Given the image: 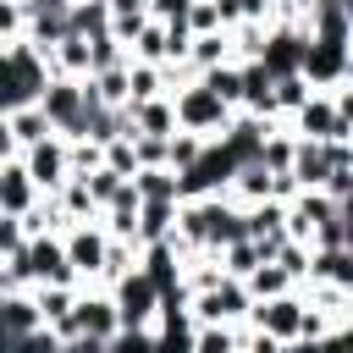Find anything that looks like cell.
I'll list each match as a JSON object with an SVG mask.
<instances>
[{
    "instance_id": "cell-1",
    "label": "cell",
    "mask_w": 353,
    "mask_h": 353,
    "mask_svg": "<svg viewBox=\"0 0 353 353\" xmlns=\"http://www.w3.org/2000/svg\"><path fill=\"white\" fill-rule=\"evenodd\" d=\"M6 110H28L33 99H44V55H33V44H11L6 50Z\"/></svg>"
},
{
    "instance_id": "cell-2",
    "label": "cell",
    "mask_w": 353,
    "mask_h": 353,
    "mask_svg": "<svg viewBox=\"0 0 353 353\" xmlns=\"http://www.w3.org/2000/svg\"><path fill=\"white\" fill-rule=\"evenodd\" d=\"M149 298H154V281H149V276H132V281L121 287V325H143Z\"/></svg>"
},
{
    "instance_id": "cell-3",
    "label": "cell",
    "mask_w": 353,
    "mask_h": 353,
    "mask_svg": "<svg viewBox=\"0 0 353 353\" xmlns=\"http://www.w3.org/2000/svg\"><path fill=\"white\" fill-rule=\"evenodd\" d=\"M221 105H226L221 94H210V88H199V94H188V99H182L176 110H182V116H188L193 127H210V121H221Z\"/></svg>"
},
{
    "instance_id": "cell-4",
    "label": "cell",
    "mask_w": 353,
    "mask_h": 353,
    "mask_svg": "<svg viewBox=\"0 0 353 353\" xmlns=\"http://www.w3.org/2000/svg\"><path fill=\"white\" fill-rule=\"evenodd\" d=\"M28 171H33V182H39V188H55V182H61V149H55V143H33Z\"/></svg>"
},
{
    "instance_id": "cell-5",
    "label": "cell",
    "mask_w": 353,
    "mask_h": 353,
    "mask_svg": "<svg viewBox=\"0 0 353 353\" xmlns=\"http://www.w3.org/2000/svg\"><path fill=\"white\" fill-rule=\"evenodd\" d=\"M28 188H33V171L11 160V165H6V210H11V215L28 210Z\"/></svg>"
},
{
    "instance_id": "cell-6",
    "label": "cell",
    "mask_w": 353,
    "mask_h": 353,
    "mask_svg": "<svg viewBox=\"0 0 353 353\" xmlns=\"http://www.w3.org/2000/svg\"><path fill=\"white\" fill-rule=\"evenodd\" d=\"M259 314H265V331H270V336H287V331H298V325H303L298 303H287V298H281V303H270V309H259Z\"/></svg>"
},
{
    "instance_id": "cell-7",
    "label": "cell",
    "mask_w": 353,
    "mask_h": 353,
    "mask_svg": "<svg viewBox=\"0 0 353 353\" xmlns=\"http://www.w3.org/2000/svg\"><path fill=\"white\" fill-rule=\"evenodd\" d=\"M6 325H11V336H28L33 325H44V314H39L28 298H11V303H6Z\"/></svg>"
},
{
    "instance_id": "cell-8",
    "label": "cell",
    "mask_w": 353,
    "mask_h": 353,
    "mask_svg": "<svg viewBox=\"0 0 353 353\" xmlns=\"http://www.w3.org/2000/svg\"><path fill=\"white\" fill-rule=\"evenodd\" d=\"M99 259H105V243L88 237V232H77V237H72V265H77V270H94Z\"/></svg>"
},
{
    "instance_id": "cell-9",
    "label": "cell",
    "mask_w": 353,
    "mask_h": 353,
    "mask_svg": "<svg viewBox=\"0 0 353 353\" xmlns=\"http://www.w3.org/2000/svg\"><path fill=\"white\" fill-rule=\"evenodd\" d=\"M237 303H243V292H237V287H221V292H210L199 309H204V320H221V314H237Z\"/></svg>"
},
{
    "instance_id": "cell-10",
    "label": "cell",
    "mask_w": 353,
    "mask_h": 353,
    "mask_svg": "<svg viewBox=\"0 0 353 353\" xmlns=\"http://www.w3.org/2000/svg\"><path fill=\"white\" fill-rule=\"evenodd\" d=\"M138 188H143L149 199H165V193H176V182H165L160 171H138Z\"/></svg>"
},
{
    "instance_id": "cell-11",
    "label": "cell",
    "mask_w": 353,
    "mask_h": 353,
    "mask_svg": "<svg viewBox=\"0 0 353 353\" xmlns=\"http://www.w3.org/2000/svg\"><path fill=\"white\" fill-rule=\"evenodd\" d=\"M149 94H154V72L138 66V72H132V99H149Z\"/></svg>"
},
{
    "instance_id": "cell-12",
    "label": "cell",
    "mask_w": 353,
    "mask_h": 353,
    "mask_svg": "<svg viewBox=\"0 0 353 353\" xmlns=\"http://www.w3.org/2000/svg\"><path fill=\"white\" fill-rule=\"evenodd\" d=\"M171 160H176V165H193V160H199V143H193V138H176V143H171Z\"/></svg>"
},
{
    "instance_id": "cell-13",
    "label": "cell",
    "mask_w": 353,
    "mask_h": 353,
    "mask_svg": "<svg viewBox=\"0 0 353 353\" xmlns=\"http://www.w3.org/2000/svg\"><path fill=\"white\" fill-rule=\"evenodd\" d=\"M281 281H287V270H254V287L259 292H281Z\"/></svg>"
},
{
    "instance_id": "cell-14",
    "label": "cell",
    "mask_w": 353,
    "mask_h": 353,
    "mask_svg": "<svg viewBox=\"0 0 353 353\" xmlns=\"http://www.w3.org/2000/svg\"><path fill=\"white\" fill-rule=\"evenodd\" d=\"M199 353H232V342H226V331H210V336L199 342Z\"/></svg>"
},
{
    "instance_id": "cell-15",
    "label": "cell",
    "mask_w": 353,
    "mask_h": 353,
    "mask_svg": "<svg viewBox=\"0 0 353 353\" xmlns=\"http://www.w3.org/2000/svg\"><path fill=\"white\" fill-rule=\"evenodd\" d=\"M276 99H281V105H298V99H303V83H292V77H287V83L276 88Z\"/></svg>"
},
{
    "instance_id": "cell-16",
    "label": "cell",
    "mask_w": 353,
    "mask_h": 353,
    "mask_svg": "<svg viewBox=\"0 0 353 353\" xmlns=\"http://www.w3.org/2000/svg\"><path fill=\"white\" fill-rule=\"evenodd\" d=\"M347 237H353V215H347Z\"/></svg>"
}]
</instances>
